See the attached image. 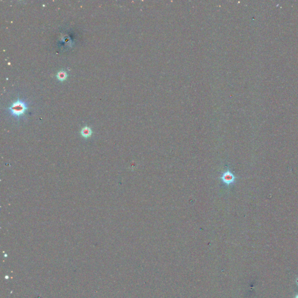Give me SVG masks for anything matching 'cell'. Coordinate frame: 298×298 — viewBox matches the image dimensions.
Here are the masks:
<instances>
[{"label": "cell", "mask_w": 298, "mask_h": 298, "mask_svg": "<svg viewBox=\"0 0 298 298\" xmlns=\"http://www.w3.org/2000/svg\"><path fill=\"white\" fill-rule=\"evenodd\" d=\"M27 109V104L20 99H18L16 102L12 103L9 108V110L11 115L17 118H19L22 116Z\"/></svg>", "instance_id": "6da1fadb"}, {"label": "cell", "mask_w": 298, "mask_h": 298, "mask_svg": "<svg viewBox=\"0 0 298 298\" xmlns=\"http://www.w3.org/2000/svg\"><path fill=\"white\" fill-rule=\"evenodd\" d=\"M222 181L225 184L227 185H230L233 184L235 181V176L233 175V173L229 171H227L225 172L222 176Z\"/></svg>", "instance_id": "7a4b0ae2"}, {"label": "cell", "mask_w": 298, "mask_h": 298, "mask_svg": "<svg viewBox=\"0 0 298 298\" xmlns=\"http://www.w3.org/2000/svg\"><path fill=\"white\" fill-rule=\"evenodd\" d=\"M92 130L88 127H84L80 131V134L82 137L84 138L90 137L92 135Z\"/></svg>", "instance_id": "3957f363"}, {"label": "cell", "mask_w": 298, "mask_h": 298, "mask_svg": "<svg viewBox=\"0 0 298 298\" xmlns=\"http://www.w3.org/2000/svg\"><path fill=\"white\" fill-rule=\"evenodd\" d=\"M67 73L65 71H59L57 75H56V77L58 78V79L59 80H61V81H63V80H65L67 78Z\"/></svg>", "instance_id": "277c9868"}]
</instances>
